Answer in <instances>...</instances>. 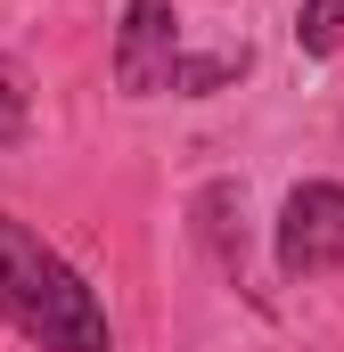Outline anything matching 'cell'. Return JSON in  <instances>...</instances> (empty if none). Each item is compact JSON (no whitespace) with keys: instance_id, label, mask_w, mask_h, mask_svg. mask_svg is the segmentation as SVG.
<instances>
[{"instance_id":"cell-2","label":"cell","mask_w":344,"mask_h":352,"mask_svg":"<svg viewBox=\"0 0 344 352\" xmlns=\"http://www.w3.org/2000/svg\"><path fill=\"white\" fill-rule=\"evenodd\" d=\"M180 16L172 0H123V33H115V82L131 98H156V90H180Z\"/></svg>"},{"instance_id":"cell-3","label":"cell","mask_w":344,"mask_h":352,"mask_svg":"<svg viewBox=\"0 0 344 352\" xmlns=\"http://www.w3.org/2000/svg\"><path fill=\"white\" fill-rule=\"evenodd\" d=\"M279 270L287 278H328L344 270V188L336 180H303L279 213Z\"/></svg>"},{"instance_id":"cell-4","label":"cell","mask_w":344,"mask_h":352,"mask_svg":"<svg viewBox=\"0 0 344 352\" xmlns=\"http://www.w3.org/2000/svg\"><path fill=\"white\" fill-rule=\"evenodd\" d=\"M295 41H303V58H336L344 50V0H303Z\"/></svg>"},{"instance_id":"cell-5","label":"cell","mask_w":344,"mask_h":352,"mask_svg":"<svg viewBox=\"0 0 344 352\" xmlns=\"http://www.w3.org/2000/svg\"><path fill=\"white\" fill-rule=\"evenodd\" d=\"M25 123H33V90H25V74H17V58L0 50V148H17Z\"/></svg>"},{"instance_id":"cell-1","label":"cell","mask_w":344,"mask_h":352,"mask_svg":"<svg viewBox=\"0 0 344 352\" xmlns=\"http://www.w3.org/2000/svg\"><path fill=\"white\" fill-rule=\"evenodd\" d=\"M0 320L41 352H107V303L17 213H0Z\"/></svg>"}]
</instances>
